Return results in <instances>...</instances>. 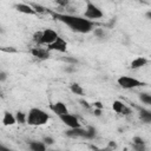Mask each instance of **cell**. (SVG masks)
Segmentation results:
<instances>
[{
    "mask_svg": "<svg viewBox=\"0 0 151 151\" xmlns=\"http://www.w3.org/2000/svg\"><path fill=\"white\" fill-rule=\"evenodd\" d=\"M52 15L55 20H59L60 22L65 24L67 27H70L71 31L77 33H83V34L88 33L94 27L93 21H90L84 17H78L73 14H63V13H52Z\"/></svg>",
    "mask_w": 151,
    "mask_h": 151,
    "instance_id": "cell-1",
    "label": "cell"
},
{
    "mask_svg": "<svg viewBox=\"0 0 151 151\" xmlns=\"http://www.w3.org/2000/svg\"><path fill=\"white\" fill-rule=\"evenodd\" d=\"M48 120H50V114L39 107H32L26 113V124L31 126H42L47 124Z\"/></svg>",
    "mask_w": 151,
    "mask_h": 151,
    "instance_id": "cell-2",
    "label": "cell"
},
{
    "mask_svg": "<svg viewBox=\"0 0 151 151\" xmlns=\"http://www.w3.org/2000/svg\"><path fill=\"white\" fill-rule=\"evenodd\" d=\"M96 129L93 126H88L86 129L84 127H76L70 129L66 131V136L71 138H81V139H93L96 137Z\"/></svg>",
    "mask_w": 151,
    "mask_h": 151,
    "instance_id": "cell-3",
    "label": "cell"
},
{
    "mask_svg": "<svg viewBox=\"0 0 151 151\" xmlns=\"http://www.w3.org/2000/svg\"><path fill=\"white\" fill-rule=\"evenodd\" d=\"M103 12H101V9L97 6V5H94L93 2H91V1H87L86 2V8H85V11H84V18L85 19H87V20H90V21H94V20H97V19H100V18H103Z\"/></svg>",
    "mask_w": 151,
    "mask_h": 151,
    "instance_id": "cell-4",
    "label": "cell"
},
{
    "mask_svg": "<svg viewBox=\"0 0 151 151\" xmlns=\"http://www.w3.org/2000/svg\"><path fill=\"white\" fill-rule=\"evenodd\" d=\"M118 85L124 88V90H131V88H136V87H139V86H143L144 83L133 78V77H129V76H122L118 78L117 80Z\"/></svg>",
    "mask_w": 151,
    "mask_h": 151,
    "instance_id": "cell-5",
    "label": "cell"
},
{
    "mask_svg": "<svg viewBox=\"0 0 151 151\" xmlns=\"http://www.w3.org/2000/svg\"><path fill=\"white\" fill-rule=\"evenodd\" d=\"M58 33L52 29V28H45L41 31V41H40V45H51L52 42H54L58 38Z\"/></svg>",
    "mask_w": 151,
    "mask_h": 151,
    "instance_id": "cell-6",
    "label": "cell"
},
{
    "mask_svg": "<svg viewBox=\"0 0 151 151\" xmlns=\"http://www.w3.org/2000/svg\"><path fill=\"white\" fill-rule=\"evenodd\" d=\"M59 119L68 127V129H76V127H80V122L78 119L77 116L72 114V113H66L59 117Z\"/></svg>",
    "mask_w": 151,
    "mask_h": 151,
    "instance_id": "cell-7",
    "label": "cell"
},
{
    "mask_svg": "<svg viewBox=\"0 0 151 151\" xmlns=\"http://www.w3.org/2000/svg\"><path fill=\"white\" fill-rule=\"evenodd\" d=\"M47 48H48L50 52L51 51H57V52H60V53H65L66 50H67V42L63 38L58 37L54 42H52L51 45L47 46Z\"/></svg>",
    "mask_w": 151,
    "mask_h": 151,
    "instance_id": "cell-8",
    "label": "cell"
},
{
    "mask_svg": "<svg viewBox=\"0 0 151 151\" xmlns=\"http://www.w3.org/2000/svg\"><path fill=\"white\" fill-rule=\"evenodd\" d=\"M31 54L40 60H45V59H48L51 57V52L48 51V48H44V47H40V46H37V47H33L31 50Z\"/></svg>",
    "mask_w": 151,
    "mask_h": 151,
    "instance_id": "cell-9",
    "label": "cell"
},
{
    "mask_svg": "<svg viewBox=\"0 0 151 151\" xmlns=\"http://www.w3.org/2000/svg\"><path fill=\"white\" fill-rule=\"evenodd\" d=\"M50 110H51L53 113H55L58 117L68 113L67 106H66V104L63 103V101H55V103H52V104L50 105Z\"/></svg>",
    "mask_w": 151,
    "mask_h": 151,
    "instance_id": "cell-10",
    "label": "cell"
},
{
    "mask_svg": "<svg viewBox=\"0 0 151 151\" xmlns=\"http://www.w3.org/2000/svg\"><path fill=\"white\" fill-rule=\"evenodd\" d=\"M112 110L116 112V113H118V114H124V116H126V114H129L131 111H130V109L123 103V101H120V100H114L113 101V104H112Z\"/></svg>",
    "mask_w": 151,
    "mask_h": 151,
    "instance_id": "cell-11",
    "label": "cell"
},
{
    "mask_svg": "<svg viewBox=\"0 0 151 151\" xmlns=\"http://www.w3.org/2000/svg\"><path fill=\"white\" fill-rule=\"evenodd\" d=\"M14 8L20 12V13H24V14H27V15H35V11L33 9V7L29 5V4H15L14 5Z\"/></svg>",
    "mask_w": 151,
    "mask_h": 151,
    "instance_id": "cell-12",
    "label": "cell"
},
{
    "mask_svg": "<svg viewBox=\"0 0 151 151\" xmlns=\"http://www.w3.org/2000/svg\"><path fill=\"white\" fill-rule=\"evenodd\" d=\"M149 63V60L145 58V57H137L136 59H133L130 64V67L132 70H138V68H142L143 66H145L146 64Z\"/></svg>",
    "mask_w": 151,
    "mask_h": 151,
    "instance_id": "cell-13",
    "label": "cell"
},
{
    "mask_svg": "<svg viewBox=\"0 0 151 151\" xmlns=\"http://www.w3.org/2000/svg\"><path fill=\"white\" fill-rule=\"evenodd\" d=\"M29 151H47L46 145L44 142H39V140H31L27 143Z\"/></svg>",
    "mask_w": 151,
    "mask_h": 151,
    "instance_id": "cell-14",
    "label": "cell"
},
{
    "mask_svg": "<svg viewBox=\"0 0 151 151\" xmlns=\"http://www.w3.org/2000/svg\"><path fill=\"white\" fill-rule=\"evenodd\" d=\"M15 123H17L15 116H14L13 113L8 112V111H5V112H4V117H2V124H4L5 126H12V125H14Z\"/></svg>",
    "mask_w": 151,
    "mask_h": 151,
    "instance_id": "cell-15",
    "label": "cell"
},
{
    "mask_svg": "<svg viewBox=\"0 0 151 151\" xmlns=\"http://www.w3.org/2000/svg\"><path fill=\"white\" fill-rule=\"evenodd\" d=\"M132 144H133V147L137 150V151H145V143H144V139L140 138V137H134L132 139Z\"/></svg>",
    "mask_w": 151,
    "mask_h": 151,
    "instance_id": "cell-16",
    "label": "cell"
},
{
    "mask_svg": "<svg viewBox=\"0 0 151 151\" xmlns=\"http://www.w3.org/2000/svg\"><path fill=\"white\" fill-rule=\"evenodd\" d=\"M70 88H71L72 93L77 94V96H84V90H83L81 85H79L78 83H73V84H71Z\"/></svg>",
    "mask_w": 151,
    "mask_h": 151,
    "instance_id": "cell-17",
    "label": "cell"
},
{
    "mask_svg": "<svg viewBox=\"0 0 151 151\" xmlns=\"http://www.w3.org/2000/svg\"><path fill=\"white\" fill-rule=\"evenodd\" d=\"M139 117H140V119H142L144 123H150V122H151V112L147 111V110L142 109V111H140V113H139Z\"/></svg>",
    "mask_w": 151,
    "mask_h": 151,
    "instance_id": "cell-18",
    "label": "cell"
},
{
    "mask_svg": "<svg viewBox=\"0 0 151 151\" xmlns=\"http://www.w3.org/2000/svg\"><path fill=\"white\" fill-rule=\"evenodd\" d=\"M139 99L143 104L145 105H151V94L150 93H146V92H143L139 94Z\"/></svg>",
    "mask_w": 151,
    "mask_h": 151,
    "instance_id": "cell-19",
    "label": "cell"
},
{
    "mask_svg": "<svg viewBox=\"0 0 151 151\" xmlns=\"http://www.w3.org/2000/svg\"><path fill=\"white\" fill-rule=\"evenodd\" d=\"M15 120L19 124H25L26 123V113H24L21 111H18L17 114H15Z\"/></svg>",
    "mask_w": 151,
    "mask_h": 151,
    "instance_id": "cell-20",
    "label": "cell"
},
{
    "mask_svg": "<svg viewBox=\"0 0 151 151\" xmlns=\"http://www.w3.org/2000/svg\"><path fill=\"white\" fill-rule=\"evenodd\" d=\"M33 41L40 46V41H41V31H37L34 34H33Z\"/></svg>",
    "mask_w": 151,
    "mask_h": 151,
    "instance_id": "cell-21",
    "label": "cell"
},
{
    "mask_svg": "<svg viewBox=\"0 0 151 151\" xmlns=\"http://www.w3.org/2000/svg\"><path fill=\"white\" fill-rule=\"evenodd\" d=\"M29 5L33 7V9L35 11V13H44V12L46 11V8H45V7H42V6L38 5V4H29Z\"/></svg>",
    "mask_w": 151,
    "mask_h": 151,
    "instance_id": "cell-22",
    "label": "cell"
},
{
    "mask_svg": "<svg viewBox=\"0 0 151 151\" xmlns=\"http://www.w3.org/2000/svg\"><path fill=\"white\" fill-rule=\"evenodd\" d=\"M93 33L98 38H104V29H101V28H94Z\"/></svg>",
    "mask_w": 151,
    "mask_h": 151,
    "instance_id": "cell-23",
    "label": "cell"
},
{
    "mask_svg": "<svg viewBox=\"0 0 151 151\" xmlns=\"http://www.w3.org/2000/svg\"><path fill=\"white\" fill-rule=\"evenodd\" d=\"M42 142L45 143V145H52L54 140H53V138H52V137L47 136V137H45V138H44V140H42Z\"/></svg>",
    "mask_w": 151,
    "mask_h": 151,
    "instance_id": "cell-24",
    "label": "cell"
},
{
    "mask_svg": "<svg viewBox=\"0 0 151 151\" xmlns=\"http://www.w3.org/2000/svg\"><path fill=\"white\" fill-rule=\"evenodd\" d=\"M0 151H13V150L9 149V147H7V146H5V145H1L0 144Z\"/></svg>",
    "mask_w": 151,
    "mask_h": 151,
    "instance_id": "cell-25",
    "label": "cell"
},
{
    "mask_svg": "<svg viewBox=\"0 0 151 151\" xmlns=\"http://www.w3.org/2000/svg\"><path fill=\"white\" fill-rule=\"evenodd\" d=\"M6 79V74L5 73H0V81L1 80H5Z\"/></svg>",
    "mask_w": 151,
    "mask_h": 151,
    "instance_id": "cell-26",
    "label": "cell"
},
{
    "mask_svg": "<svg viewBox=\"0 0 151 151\" xmlns=\"http://www.w3.org/2000/svg\"><path fill=\"white\" fill-rule=\"evenodd\" d=\"M96 116H100V110H96Z\"/></svg>",
    "mask_w": 151,
    "mask_h": 151,
    "instance_id": "cell-27",
    "label": "cell"
},
{
    "mask_svg": "<svg viewBox=\"0 0 151 151\" xmlns=\"http://www.w3.org/2000/svg\"><path fill=\"white\" fill-rule=\"evenodd\" d=\"M54 151H64V150H54Z\"/></svg>",
    "mask_w": 151,
    "mask_h": 151,
    "instance_id": "cell-28",
    "label": "cell"
}]
</instances>
